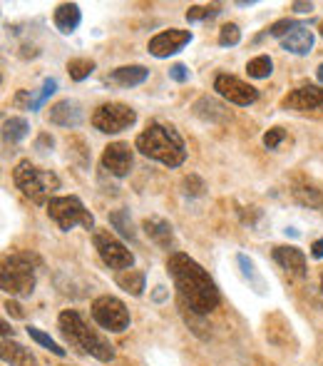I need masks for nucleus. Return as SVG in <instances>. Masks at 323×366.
I'll use <instances>...</instances> for the list:
<instances>
[{
  "label": "nucleus",
  "instance_id": "1",
  "mask_svg": "<svg viewBox=\"0 0 323 366\" xmlns=\"http://www.w3.org/2000/svg\"><path fill=\"white\" fill-rule=\"evenodd\" d=\"M167 272H170L184 307H189L194 314H211L219 307V287L209 277V272L189 254L172 252L167 257Z\"/></svg>",
  "mask_w": 323,
  "mask_h": 366
},
{
  "label": "nucleus",
  "instance_id": "2",
  "mask_svg": "<svg viewBox=\"0 0 323 366\" xmlns=\"http://www.w3.org/2000/svg\"><path fill=\"white\" fill-rule=\"evenodd\" d=\"M134 147L144 157H149L154 162H162L167 167H180L187 160V147L182 135L172 125L165 122H149L147 130L137 135Z\"/></svg>",
  "mask_w": 323,
  "mask_h": 366
},
{
  "label": "nucleus",
  "instance_id": "3",
  "mask_svg": "<svg viewBox=\"0 0 323 366\" xmlns=\"http://www.w3.org/2000/svg\"><path fill=\"white\" fill-rule=\"evenodd\" d=\"M57 326H60V334L65 336V341L77 349L80 354H90L98 361H112L114 359V346L110 344V339H105L100 331L90 329L85 324V319L77 314L75 309H65L57 316Z\"/></svg>",
  "mask_w": 323,
  "mask_h": 366
},
{
  "label": "nucleus",
  "instance_id": "4",
  "mask_svg": "<svg viewBox=\"0 0 323 366\" xmlns=\"http://www.w3.org/2000/svg\"><path fill=\"white\" fill-rule=\"evenodd\" d=\"M13 180H16L18 190L33 200L35 205H47L57 190H60V177L50 170H40L30 160H20L13 170Z\"/></svg>",
  "mask_w": 323,
  "mask_h": 366
},
{
  "label": "nucleus",
  "instance_id": "5",
  "mask_svg": "<svg viewBox=\"0 0 323 366\" xmlns=\"http://www.w3.org/2000/svg\"><path fill=\"white\" fill-rule=\"evenodd\" d=\"M35 264L33 254H11L0 269V287L11 297H30L35 292Z\"/></svg>",
  "mask_w": 323,
  "mask_h": 366
},
{
  "label": "nucleus",
  "instance_id": "6",
  "mask_svg": "<svg viewBox=\"0 0 323 366\" xmlns=\"http://www.w3.org/2000/svg\"><path fill=\"white\" fill-rule=\"evenodd\" d=\"M47 217L52 222L62 229V232H70L72 227H85V229H95V217L90 215V210L83 205L80 197H52L45 205Z\"/></svg>",
  "mask_w": 323,
  "mask_h": 366
},
{
  "label": "nucleus",
  "instance_id": "7",
  "mask_svg": "<svg viewBox=\"0 0 323 366\" xmlns=\"http://www.w3.org/2000/svg\"><path fill=\"white\" fill-rule=\"evenodd\" d=\"M137 122V113L124 103H105L93 113V127L105 135H117Z\"/></svg>",
  "mask_w": 323,
  "mask_h": 366
},
{
  "label": "nucleus",
  "instance_id": "8",
  "mask_svg": "<svg viewBox=\"0 0 323 366\" xmlns=\"http://www.w3.org/2000/svg\"><path fill=\"white\" fill-rule=\"evenodd\" d=\"M93 242H95V249H98L100 259H102L110 269L127 272V269L134 267V254L129 252L117 237H112L110 229H95Z\"/></svg>",
  "mask_w": 323,
  "mask_h": 366
},
{
  "label": "nucleus",
  "instance_id": "9",
  "mask_svg": "<svg viewBox=\"0 0 323 366\" xmlns=\"http://www.w3.org/2000/svg\"><path fill=\"white\" fill-rule=\"evenodd\" d=\"M93 319L98 321L102 329L114 331V334L129 329V309L124 307V302H119L117 297H110V294L98 297V299L93 302Z\"/></svg>",
  "mask_w": 323,
  "mask_h": 366
},
{
  "label": "nucleus",
  "instance_id": "10",
  "mask_svg": "<svg viewBox=\"0 0 323 366\" xmlns=\"http://www.w3.org/2000/svg\"><path fill=\"white\" fill-rule=\"evenodd\" d=\"M214 90L219 98H224L226 103L239 105V108H249L259 100V90L254 85L244 83L236 75H229V72H219L214 78Z\"/></svg>",
  "mask_w": 323,
  "mask_h": 366
},
{
  "label": "nucleus",
  "instance_id": "11",
  "mask_svg": "<svg viewBox=\"0 0 323 366\" xmlns=\"http://www.w3.org/2000/svg\"><path fill=\"white\" fill-rule=\"evenodd\" d=\"M192 30H182V28H170V30H162L149 40L147 50L149 55L165 60L170 55H177L180 50H184L187 45L192 42Z\"/></svg>",
  "mask_w": 323,
  "mask_h": 366
},
{
  "label": "nucleus",
  "instance_id": "12",
  "mask_svg": "<svg viewBox=\"0 0 323 366\" xmlns=\"http://www.w3.org/2000/svg\"><path fill=\"white\" fill-rule=\"evenodd\" d=\"M283 110L293 113H311V110H323V85H301L293 88L281 100Z\"/></svg>",
  "mask_w": 323,
  "mask_h": 366
},
{
  "label": "nucleus",
  "instance_id": "13",
  "mask_svg": "<svg viewBox=\"0 0 323 366\" xmlns=\"http://www.w3.org/2000/svg\"><path fill=\"white\" fill-rule=\"evenodd\" d=\"M132 150L127 142H110L102 152V167L114 177H127L132 170Z\"/></svg>",
  "mask_w": 323,
  "mask_h": 366
},
{
  "label": "nucleus",
  "instance_id": "14",
  "mask_svg": "<svg viewBox=\"0 0 323 366\" xmlns=\"http://www.w3.org/2000/svg\"><path fill=\"white\" fill-rule=\"evenodd\" d=\"M142 229L144 234H147L149 239H152L154 244H157L159 249H167V252H177V237H175V229H172V224L167 222V219H162V217H144L142 222Z\"/></svg>",
  "mask_w": 323,
  "mask_h": 366
},
{
  "label": "nucleus",
  "instance_id": "15",
  "mask_svg": "<svg viewBox=\"0 0 323 366\" xmlns=\"http://www.w3.org/2000/svg\"><path fill=\"white\" fill-rule=\"evenodd\" d=\"M274 259L276 264L288 274V277L303 279L306 277V254L298 247H291V244H281V247H274Z\"/></svg>",
  "mask_w": 323,
  "mask_h": 366
},
{
  "label": "nucleus",
  "instance_id": "16",
  "mask_svg": "<svg viewBox=\"0 0 323 366\" xmlns=\"http://www.w3.org/2000/svg\"><path fill=\"white\" fill-rule=\"evenodd\" d=\"M47 118H50V122L57 125V127H80V122H83V108H80L77 100L65 98L52 105Z\"/></svg>",
  "mask_w": 323,
  "mask_h": 366
},
{
  "label": "nucleus",
  "instance_id": "17",
  "mask_svg": "<svg viewBox=\"0 0 323 366\" xmlns=\"http://www.w3.org/2000/svg\"><path fill=\"white\" fill-rule=\"evenodd\" d=\"M52 23H55V28L62 35H72L80 28V23H83V11H80L77 3H62V6H57Z\"/></svg>",
  "mask_w": 323,
  "mask_h": 366
},
{
  "label": "nucleus",
  "instance_id": "18",
  "mask_svg": "<svg viewBox=\"0 0 323 366\" xmlns=\"http://www.w3.org/2000/svg\"><path fill=\"white\" fill-rule=\"evenodd\" d=\"M147 78L149 70L144 65H122L110 72V83L119 85V88H137V85L147 83Z\"/></svg>",
  "mask_w": 323,
  "mask_h": 366
},
{
  "label": "nucleus",
  "instance_id": "19",
  "mask_svg": "<svg viewBox=\"0 0 323 366\" xmlns=\"http://www.w3.org/2000/svg\"><path fill=\"white\" fill-rule=\"evenodd\" d=\"M313 33L308 30L306 25H298L296 30H291L286 38L281 40V47L286 52H293V55H308L313 50Z\"/></svg>",
  "mask_w": 323,
  "mask_h": 366
},
{
  "label": "nucleus",
  "instance_id": "20",
  "mask_svg": "<svg viewBox=\"0 0 323 366\" xmlns=\"http://www.w3.org/2000/svg\"><path fill=\"white\" fill-rule=\"evenodd\" d=\"M0 356H3V364H11V366H37L30 349H25L23 344H16V341H8V339H3Z\"/></svg>",
  "mask_w": 323,
  "mask_h": 366
},
{
  "label": "nucleus",
  "instance_id": "21",
  "mask_svg": "<svg viewBox=\"0 0 323 366\" xmlns=\"http://www.w3.org/2000/svg\"><path fill=\"white\" fill-rule=\"evenodd\" d=\"M144 284H147V274H144L142 269H127V272L117 274V287L124 289V292L132 297L144 294Z\"/></svg>",
  "mask_w": 323,
  "mask_h": 366
},
{
  "label": "nucleus",
  "instance_id": "22",
  "mask_svg": "<svg viewBox=\"0 0 323 366\" xmlns=\"http://www.w3.org/2000/svg\"><path fill=\"white\" fill-rule=\"evenodd\" d=\"M194 115H196V118H201V120H206V122H224V120L229 118V113H226V110L211 98H199V100H196V103H194Z\"/></svg>",
  "mask_w": 323,
  "mask_h": 366
},
{
  "label": "nucleus",
  "instance_id": "23",
  "mask_svg": "<svg viewBox=\"0 0 323 366\" xmlns=\"http://www.w3.org/2000/svg\"><path fill=\"white\" fill-rule=\"evenodd\" d=\"M236 264H239L241 274L249 279V284L257 289V294H264V292H266V282H264V277L257 272V264H254L247 254H236Z\"/></svg>",
  "mask_w": 323,
  "mask_h": 366
},
{
  "label": "nucleus",
  "instance_id": "24",
  "mask_svg": "<svg viewBox=\"0 0 323 366\" xmlns=\"http://www.w3.org/2000/svg\"><path fill=\"white\" fill-rule=\"evenodd\" d=\"M3 135L8 142H23L30 135V122L25 118H8L3 122Z\"/></svg>",
  "mask_w": 323,
  "mask_h": 366
},
{
  "label": "nucleus",
  "instance_id": "25",
  "mask_svg": "<svg viewBox=\"0 0 323 366\" xmlns=\"http://www.w3.org/2000/svg\"><path fill=\"white\" fill-rule=\"evenodd\" d=\"M95 60H90V57H72L70 62H67V72H70V78L75 80V83H83V80H88L90 75L95 72Z\"/></svg>",
  "mask_w": 323,
  "mask_h": 366
},
{
  "label": "nucleus",
  "instance_id": "26",
  "mask_svg": "<svg viewBox=\"0 0 323 366\" xmlns=\"http://www.w3.org/2000/svg\"><path fill=\"white\" fill-rule=\"evenodd\" d=\"M110 224H112V227L117 229V232L122 234L124 239H134V237H137V232H134V224H132V217H129L127 210H114L112 215H110Z\"/></svg>",
  "mask_w": 323,
  "mask_h": 366
},
{
  "label": "nucleus",
  "instance_id": "27",
  "mask_svg": "<svg viewBox=\"0 0 323 366\" xmlns=\"http://www.w3.org/2000/svg\"><path fill=\"white\" fill-rule=\"evenodd\" d=\"M247 72H249V78H254V80H266L274 72V60L269 55L252 57L249 65H247Z\"/></svg>",
  "mask_w": 323,
  "mask_h": 366
},
{
  "label": "nucleus",
  "instance_id": "28",
  "mask_svg": "<svg viewBox=\"0 0 323 366\" xmlns=\"http://www.w3.org/2000/svg\"><path fill=\"white\" fill-rule=\"evenodd\" d=\"M28 336H30V339L33 341H37V344H40L42 346V349H47V351H52V354H55V356H60V359H62V356H65L67 354V351L65 349H62V346L60 344H57V341L55 339H52V336L50 334H45V331H42V329H37V326H28Z\"/></svg>",
  "mask_w": 323,
  "mask_h": 366
},
{
  "label": "nucleus",
  "instance_id": "29",
  "mask_svg": "<svg viewBox=\"0 0 323 366\" xmlns=\"http://www.w3.org/2000/svg\"><path fill=\"white\" fill-rule=\"evenodd\" d=\"M221 13V6H192L187 11V21L189 23H199V21H211Z\"/></svg>",
  "mask_w": 323,
  "mask_h": 366
},
{
  "label": "nucleus",
  "instance_id": "30",
  "mask_svg": "<svg viewBox=\"0 0 323 366\" xmlns=\"http://www.w3.org/2000/svg\"><path fill=\"white\" fill-rule=\"evenodd\" d=\"M293 197H296L301 205L323 207V195L316 190V187H296V190H293Z\"/></svg>",
  "mask_w": 323,
  "mask_h": 366
},
{
  "label": "nucleus",
  "instance_id": "31",
  "mask_svg": "<svg viewBox=\"0 0 323 366\" xmlns=\"http://www.w3.org/2000/svg\"><path fill=\"white\" fill-rule=\"evenodd\" d=\"M241 42V30L236 23H226V25H221L219 30V45L221 47H234Z\"/></svg>",
  "mask_w": 323,
  "mask_h": 366
},
{
  "label": "nucleus",
  "instance_id": "32",
  "mask_svg": "<svg viewBox=\"0 0 323 366\" xmlns=\"http://www.w3.org/2000/svg\"><path fill=\"white\" fill-rule=\"evenodd\" d=\"M298 25H303V23L291 21V18H283V21H276L271 28H269V35H274V38H278V40H283V38H286L291 30H296Z\"/></svg>",
  "mask_w": 323,
  "mask_h": 366
},
{
  "label": "nucleus",
  "instance_id": "33",
  "mask_svg": "<svg viewBox=\"0 0 323 366\" xmlns=\"http://www.w3.org/2000/svg\"><path fill=\"white\" fill-rule=\"evenodd\" d=\"M57 93V80H52V78H47L45 83H42V90H40V95L35 98V103H33V110H40L42 105L47 103V100L52 98V95Z\"/></svg>",
  "mask_w": 323,
  "mask_h": 366
},
{
  "label": "nucleus",
  "instance_id": "34",
  "mask_svg": "<svg viewBox=\"0 0 323 366\" xmlns=\"http://www.w3.org/2000/svg\"><path fill=\"white\" fill-rule=\"evenodd\" d=\"M283 137H286V132H283V127H271L266 135H264V144H266L269 150H276L278 144L283 142Z\"/></svg>",
  "mask_w": 323,
  "mask_h": 366
},
{
  "label": "nucleus",
  "instance_id": "35",
  "mask_svg": "<svg viewBox=\"0 0 323 366\" xmlns=\"http://www.w3.org/2000/svg\"><path fill=\"white\" fill-rule=\"evenodd\" d=\"M184 192H187V195H192V197H199L201 192H204V182H201L196 175H189L184 180Z\"/></svg>",
  "mask_w": 323,
  "mask_h": 366
},
{
  "label": "nucleus",
  "instance_id": "36",
  "mask_svg": "<svg viewBox=\"0 0 323 366\" xmlns=\"http://www.w3.org/2000/svg\"><path fill=\"white\" fill-rule=\"evenodd\" d=\"M170 78L175 80V83H187V80H189V70H187V65H182V62H175V65L170 67Z\"/></svg>",
  "mask_w": 323,
  "mask_h": 366
},
{
  "label": "nucleus",
  "instance_id": "37",
  "mask_svg": "<svg viewBox=\"0 0 323 366\" xmlns=\"http://www.w3.org/2000/svg\"><path fill=\"white\" fill-rule=\"evenodd\" d=\"M35 147H37V150H40V152H47V150H52V147H55V139H52L47 132H42L40 137H37Z\"/></svg>",
  "mask_w": 323,
  "mask_h": 366
},
{
  "label": "nucleus",
  "instance_id": "38",
  "mask_svg": "<svg viewBox=\"0 0 323 366\" xmlns=\"http://www.w3.org/2000/svg\"><path fill=\"white\" fill-rule=\"evenodd\" d=\"M6 309H8V314L18 316V319H23V316H25V311H23V307L18 304V302H13V299H8V302H6Z\"/></svg>",
  "mask_w": 323,
  "mask_h": 366
},
{
  "label": "nucleus",
  "instance_id": "39",
  "mask_svg": "<svg viewBox=\"0 0 323 366\" xmlns=\"http://www.w3.org/2000/svg\"><path fill=\"white\" fill-rule=\"evenodd\" d=\"M311 257L313 259H323V237H318L316 242L311 244Z\"/></svg>",
  "mask_w": 323,
  "mask_h": 366
},
{
  "label": "nucleus",
  "instance_id": "40",
  "mask_svg": "<svg viewBox=\"0 0 323 366\" xmlns=\"http://www.w3.org/2000/svg\"><path fill=\"white\" fill-rule=\"evenodd\" d=\"M291 8L296 13H311L313 11V3H298V0H296V3H291Z\"/></svg>",
  "mask_w": 323,
  "mask_h": 366
},
{
  "label": "nucleus",
  "instance_id": "41",
  "mask_svg": "<svg viewBox=\"0 0 323 366\" xmlns=\"http://www.w3.org/2000/svg\"><path fill=\"white\" fill-rule=\"evenodd\" d=\"M316 80H318V83L323 85V62H321V65L316 67Z\"/></svg>",
  "mask_w": 323,
  "mask_h": 366
},
{
  "label": "nucleus",
  "instance_id": "42",
  "mask_svg": "<svg viewBox=\"0 0 323 366\" xmlns=\"http://www.w3.org/2000/svg\"><path fill=\"white\" fill-rule=\"evenodd\" d=\"M8 334L13 336V329H11V326L6 324V321H3V339H8Z\"/></svg>",
  "mask_w": 323,
  "mask_h": 366
},
{
  "label": "nucleus",
  "instance_id": "43",
  "mask_svg": "<svg viewBox=\"0 0 323 366\" xmlns=\"http://www.w3.org/2000/svg\"><path fill=\"white\" fill-rule=\"evenodd\" d=\"M321 292H323V274H321Z\"/></svg>",
  "mask_w": 323,
  "mask_h": 366
},
{
  "label": "nucleus",
  "instance_id": "44",
  "mask_svg": "<svg viewBox=\"0 0 323 366\" xmlns=\"http://www.w3.org/2000/svg\"><path fill=\"white\" fill-rule=\"evenodd\" d=\"M321 35H323V23H321Z\"/></svg>",
  "mask_w": 323,
  "mask_h": 366
}]
</instances>
